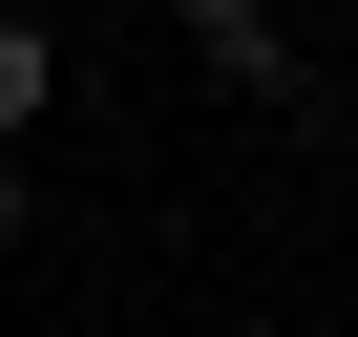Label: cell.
Returning a JSON list of instances; mask_svg holds the SVG:
<instances>
[{"instance_id": "3957f363", "label": "cell", "mask_w": 358, "mask_h": 337, "mask_svg": "<svg viewBox=\"0 0 358 337\" xmlns=\"http://www.w3.org/2000/svg\"><path fill=\"white\" fill-rule=\"evenodd\" d=\"M0 232H22V168H0Z\"/></svg>"}, {"instance_id": "7a4b0ae2", "label": "cell", "mask_w": 358, "mask_h": 337, "mask_svg": "<svg viewBox=\"0 0 358 337\" xmlns=\"http://www.w3.org/2000/svg\"><path fill=\"white\" fill-rule=\"evenodd\" d=\"M190 22H211V64H232V85H274V0H190Z\"/></svg>"}, {"instance_id": "6da1fadb", "label": "cell", "mask_w": 358, "mask_h": 337, "mask_svg": "<svg viewBox=\"0 0 358 337\" xmlns=\"http://www.w3.org/2000/svg\"><path fill=\"white\" fill-rule=\"evenodd\" d=\"M43 106H64V43H43V22H0V148H22Z\"/></svg>"}]
</instances>
